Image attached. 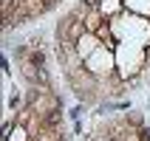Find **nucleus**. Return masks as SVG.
<instances>
[{"mask_svg":"<svg viewBox=\"0 0 150 141\" xmlns=\"http://www.w3.org/2000/svg\"><path fill=\"white\" fill-rule=\"evenodd\" d=\"M96 48H99V37H96V34H91V31H85L82 37L76 40V54H79L82 59H88Z\"/></svg>","mask_w":150,"mask_h":141,"instance_id":"nucleus-2","label":"nucleus"},{"mask_svg":"<svg viewBox=\"0 0 150 141\" xmlns=\"http://www.w3.org/2000/svg\"><path fill=\"white\" fill-rule=\"evenodd\" d=\"M139 138H142V141H150V130H147V127H139Z\"/></svg>","mask_w":150,"mask_h":141,"instance_id":"nucleus-7","label":"nucleus"},{"mask_svg":"<svg viewBox=\"0 0 150 141\" xmlns=\"http://www.w3.org/2000/svg\"><path fill=\"white\" fill-rule=\"evenodd\" d=\"M82 20H85V28H88V31H91V34H96V31H99V28H102V25L108 23V17L102 14L99 8H85Z\"/></svg>","mask_w":150,"mask_h":141,"instance_id":"nucleus-3","label":"nucleus"},{"mask_svg":"<svg viewBox=\"0 0 150 141\" xmlns=\"http://www.w3.org/2000/svg\"><path fill=\"white\" fill-rule=\"evenodd\" d=\"M82 6H85V8H99L102 0H82Z\"/></svg>","mask_w":150,"mask_h":141,"instance_id":"nucleus-6","label":"nucleus"},{"mask_svg":"<svg viewBox=\"0 0 150 141\" xmlns=\"http://www.w3.org/2000/svg\"><path fill=\"white\" fill-rule=\"evenodd\" d=\"M99 11H102V14H105V17H108V14H119V11H122V0H108V3L102 0Z\"/></svg>","mask_w":150,"mask_h":141,"instance_id":"nucleus-4","label":"nucleus"},{"mask_svg":"<svg viewBox=\"0 0 150 141\" xmlns=\"http://www.w3.org/2000/svg\"><path fill=\"white\" fill-rule=\"evenodd\" d=\"M110 68H113V59H110V51H105L99 45V48L93 51L91 57L85 59V71L88 74H93V76H99V74H108Z\"/></svg>","mask_w":150,"mask_h":141,"instance_id":"nucleus-1","label":"nucleus"},{"mask_svg":"<svg viewBox=\"0 0 150 141\" xmlns=\"http://www.w3.org/2000/svg\"><path fill=\"white\" fill-rule=\"evenodd\" d=\"M28 65H31V68H45V51L34 48L31 54H28Z\"/></svg>","mask_w":150,"mask_h":141,"instance_id":"nucleus-5","label":"nucleus"},{"mask_svg":"<svg viewBox=\"0 0 150 141\" xmlns=\"http://www.w3.org/2000/svg\"><path fill=\"white\" fill-rule=\"evenodd\" d=\"M99 141H116V138H99Z\"/></svg>","mask_w":150,"mask_h":141,"instance_id":"nucleus-8","label":"nucleus"}]
</instances>
